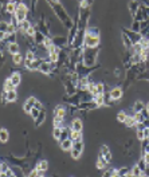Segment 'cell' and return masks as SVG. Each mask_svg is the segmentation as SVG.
Listing matches in <instances>:
<instances>
[{
  "label": "cell",
  "mask_w": 149,
  "mask_h": 177,
  "mask_svg": "<svg viewBox=\"0 0 149 177\" xmlns=\"http://www.w3.org/2000/svg\"><path fill=\"white\" fill-rule=\"evenodd\" d=\"M16 7H17V3L16 1H8L6 6H4V8H6V11H7L10 15H14L15 11H16Z\"/></svg>",
  "instance_id": "18"
},
{
  "label": "cell",
  "mask_w": 149,
  "mask_h": 177,
  "mask_svg": "<svg viewBox=\"0 0 149 177\" xmlns=\"http://www.w3.org/2000/svg\"><path fill=\"white\" fill-rule=\"evenodd\" d=\"M136 137H137V140H139L140 142H141L142 140H145V135H144V132H142V129H137V132H136Z\"/></svg>",
  "instance_id": "36"
},
{
  "label": "cell",
  "mask_w": 149,
  "mask_h": 177,
  "mask_svg": "<svg viewBox=\"0 0 149 177\" xmlns=\"http://www.w3.org/2000/svg\"><path fill=\"white\" fill-rule=\"evenodd\" d=\"M118 174L120 176H130V168H128V167L118 168Z\"/></svg>",
  "instance_id": "33"
},
{
  "label": "cell",
  "mask_w": 149,
  "mask_h": 177,
  "mask_svg": "<svg viewBox=\"0 0 149 177\" xmlns=\"http://www.w3.org/2000/svg\"><path fill=\"white\" fill-rule=\"evenodd\" d=\"M20 51V44L17 42H14V43H8L7 46V52L10 54V55H14V54H16V52Z\"/></svg>",
  "instance_id": "14"
},
{
  "label": "cell",
  "mask_w": 149,
  "mask_h": 177,
  "mask_svg": "<svg viewBox=\"0 0 149 177\" xmlns=\"http://www.w3.org/2000/svg\"><path fill=\"white\" fill-rule=\"evenodd\" d=\"M87 91L91 94V95H97V82L93 79H90L89 85H87Z\"/></svg>",
  "instance_id": "22"
},
{
  "label": "cell",
  "mask_w": 149,
  "mask_h": 177,
  "mask_svg": "<svg viewBox=\"0 0 149 177\" xmlns=\"http://www.w3.org/2000/svg\"><path fill=\"white\" fill-rule=\"evenodd\" d=\"M130 176H134V177H140L142 176V170L140 169V167L136 164V165H133L132 168H130Z\"/></svg>",
  "instance_id": "27"
},
{
  "label": "cell",
  "mask_w": 149,
  "mask_h": 177,
  "mask_svg": "<svg viewBox=\"0 0 149 177\" xmlns=\"http://www.w3.org/2000/svg\"><path fill=\"white\" fill-rule=\"evenodd\" d=\"M126 117H128V113H126L125 110H121V111H118V113H117V121L121 122V124H124V122H125Z\"/></svg>",
  "instance_id": "32"
},
{
  "label": "cell",
  "mask_w": 149,
  "mask_h": 177,
  "mask_svg": "<svg viewBox=\"0 0 149 177\" xmlns=\"http://www.w3.org/2000/svg\"><path fill=\"white\" fill-rule=\"evenodd\" d=\"M130 28H132L133 31H136V32H140V22L133 20V23H132V26H130Z\"/></svg>",
  "instance_id": "40"
},
{
  "label": "cell",
  "mask_w": 149,
  "mask_h": 177,
  "mask_svg": "<svg viewBox=\"0 0 149 177\" xmlns=\"http://www.w3.org/2000/svg\"><path fill=\"white\" fill-rule=\"evenodd\" d=\"M61 133H62V128H59V126H54L51 130V134H52V138L58 141L59 137H61Z\"/></svg>",
  "instance_id": "28"
},
{
  "label": "cell",
  "mask_w": 149,
  "mask_h": 177,
  "mask_svg": "<svg viewBox=\"0 0 149 177\" xmlns=\"http://www.w3.org/2000/svg\"><path fill=\"white\" fill-rule=\"evenodd\" d=\"M45 38H46V35L43 34V32H40V31H38V30H36V34L34 35L35 43H36V44H43V40H45Z\"/></svg>",
  "instance_id": "24"
},
{
  "label": "cell",
  "mask_w": 149,
  "mask_h": 177,
  "mask_svg": "<svg viewBox=\"0 0 149 177\" xmlns=\"http://www.w3.org/2000/svg\"><path fill=\"white\" fill-rule=\"evenodd\" d=\"M3 89L6 91H11V90H14V89H16V87H15V85L12 83V81L10 79V76H8L7 79L4 81V83H3Z\"/></svg>",
  "instance_id": "25"
},
{
  "label": "cell",
  "mask_w": 149,
  "mask_h": 177,
  "mask_svg": "<svg viewBox=\"0 0 149 177\" xmlns=\"http://www.w3.org/2000/svg\"><path fill=\"white\" fill-rule=\"evenodd\" d=\"M6 36H7V32H6V31H0V40H4Z\"/></svg>",
  "instance_id": "44"
},
{
  "label": "cell",
  "mask_w": 149,
  "mask_h": 177,
  "mask_svg": "<svg viewBox=\"0 0 149 177\" xmlns=\"http://www.w3.org/2000/svg\"><path fill=\"white\" fill-rule=\"evenodd\" d=\"M59 145H61V149H62L63 152H70L71 148H73V145H74V141L69 137V138L63 140L62 142H59Z\"/></svg>",
  "instance_id": "13"
},
{
  "label": "cell",
  "mask_w": 149,
  "mask_h": 177,
  "mask_svg": "<svg viewBox=\"0 0 149 177\" xmlns=\"http://www.w3.org/2000/svg\"><path fill=\"white\" fill-rule=\"evenodd\" d=\"M45 121H46V109H43V110H40L38 117L34 119V126L35 128H40L45 124Z\"/></svg>",
  "instance_id": "12"
},
{
  "label": "cell",
  "mask_w": 149,
  "mask_h": 177,
  "mask_svg": "<svg viewBox=\"0 0 149 177\" xmlns=\"http://www.w3.org/2000/svg\"><path fill=\"white\" fill-rule=\"evenodd\" d=\"M31 109H32V106H30V105H27V103L24 102V105H23V111H24L26 114H30Z\"/></svg>",
  "instance_id": "41"
},
{
  "label": "cell",
  "mask_w": 149,
  "mask_h": 177,
  "mask_svg": "<svg viewBox=\"0 0 149 177\" xmlns=\"http://www.w3.org/2000/svg\"><path fill=\"white\" fill-rule=\"evenodd\" d=\"M142 158L146 161V164H149V152H142Z\"/></svg>",
  "instance_id": "42"
},
{
  "label": "cell",
  "mask_w": 149,
  "mask_h": 177,
  "mask_svg": "<svg viewBox=\"0 0 149 177\" xmlns=\"http://www.w3.org/2000/svg\"><path fill=\"white\" fill-rule=\"evenodd\" d=\"M93 101L97 103L98 108H102V106H106V103H105V97L104 94H97V95H94Z\"/></svg>",
  "instance_id": "21"
},
{
  "label": "cell",
  "mask_w": 149,
  "mask_h": 177,
  "mask_svg": "<svg viewBox=\"0 0 149 177\" xmlns=\"http://www.w3.org/2000/svg\"><path fill=\"white\" fill-rule=\"evenodd\" d=\"M100 154L104 157V158L108 161L109 164L113 162V154H111V150H110V148H109L108 145H102V146H101Z\"/></svg>",
  "instance_id": "7"
},
{
  "label": "cell",
  "mask_w": 149,
  "mask_h": 177,
  "mask_svg": "<svg viewBox=\"0 0 149 177\" xmlns=\"http://www.w3.org/2000/svg\"><path fill=\"white\" fill-rule=\"evenodd\" d=\"M109 93H110V97H111V101H113V102L121 101L122 97H124V89H122V87H118V86L110 89Z\"/></svg>",
  "instance_id": "4"
},
{
  "label": "cell",
  "mask_w": 149,
  "mask_h": 177,
  "mask_svg": "<svg viewBox=\"0 0 149 177\" xmlns=\"http://www.w3.org/2000/svg\"><path fill=\"white\" fill-rule=\"evenodd\" d=\"M148 140H149V135H148Z\"/></svg>",
  "instance_id": "46"
},
{
  "label": "cell",
  "mask_w": 149,
  "mask_h": 177,
  "mask_svg": "<svg viewBox=\"0 0 149 177\" xmlns=\"http://www.w3.org/2000/svg\"><path fill=\"white\" fill-rule=\"evenodd\" d=\"M128 7H129V14L132 15V17L134 16V14L137 12V10L140 8V3L137 1V0H130L128 4Z\"/></svg>",
  "instance_id": "15"
},
{
  "label": "cell",
  "mask_w": 149,
  "mask_h": 177,
  "mask_svg": "<svg viewBox=\"0 0 149 177\" xmlns=\"http://www.w3.org/2000/svg\"><path fill=\"white\" fill-rule=\"evenodd\" d=\"M16 99H17L16 89H14V90H11V91H7V102L8 103H14V102H16Z\"/></svg>",
  "instance_id": "20"
},
{
  "label": "cell",
  "mask_w": 149,
  "mask_h": 177,
  "mask_svg": "<svg viewBox=\"0 0 149 177\" xmlns=\"http://www.w3.org/2000/svg\"><path fill=\"white\" fill-rule=\"evenodd\" d=\"M30 14V7H28L26 3H23V1H20V3H17V7H16V11H15V19H16L17 22H22L24 20V19H27V15Z\"/></svg>",
  "instance_id": "2"
},
{
  "label": "cell",
  "mask_w": 149,
  "mask_h": 177,
  "mask_svg": "<svg viewBox=\"0 0 149 177\" xmlns=\"http://www.w3.org/2000/svg\"><path fill=\"white\" fill-rule=\"evenodd\" d=\"M136 124H137V122L134 121L133 115H128V117H126V119H125V122H124V125L126 126V128H134Z\"/></svg>",
  "instance_id": "30"
},
{
  "label": "cell",
  "mask_w": 149,
  "mask_h": 177,
  "mask_svg": "<svg viewBox=\"0 0 149 177\" xmlns=\"http://www.w3.org/2000/svg\"><path fill=\"white\" fill-rule=\"evenodd\" d=\"M4 42L7 43H14V42H17V32H12V34H7Z\"/></svg>",
  "instance_id": "31"
},
{
  "label": "cell",
  "mask_w": 149,
  "mask_h": 177,
  "mask_svg": "<svg viewBox=\"0 0 149 177\" xmlns=\"http://www.w3.org/2000/svg\"><path fill=\"white\" fill-rule=\"evenodd\" d=\"M70 129L82 132L83 130V121L81 119V118H73V119L70 121Z\"/></svg>",
  "instance_id": "11"
},
{
  "label": "cell",
  "mask_w": 149,
  "mask_h": 177,
  "mask_svg": "<svg viewBox=\"0 0 149 177\" xmlns=\"http://www.w3.org/2000/svg\"><path fill=\"white\" fill-rule=\"evenodd\" d=\"M52 117H59V118H65L66 119L67 117V105H56L54 110H52Z\"/></svg>",
  "instance_id": "5"
},
{
  "label": "cell",
  "mask_w": 149,
  "mask_h": 177,
  "mask_svg": "<svg viewBox=\"0 0 149 177\" xmlns=\"http://www.w3.org/2000/svg\"><path fill=\"white\" fill-rule=\"evenodd\" d=\"M39 113H40V110H39V109H36V108L34 106V108L31 109V111H30V115H31L32 119H35V118L39 115Z\"/></svg>",
  "instance_id": "38"
},
{
  "label": "cell",
  "mask_w": 149,
  "mask_h": 177,
  "mask_svg": "<svg viewBox=\"0 0 149 177\" xmlns=\"http://www.w3.org/2000/svg\"><path fill=\"white\" fill-rule=\"evenodd\" d=\"M136 164L139 165V167H140V169H141L142 172H145V170H146V168H148V164H146V161L144 160L142 157H140V158H139V161H137V162H136Z\"/></svg>",
  "instance_id": "34"
},
{
  "label": "cell",
  "mask_w": 149,
  "mask_h": 177,
  "mask_svg": "<svg viewBox=\"0 0 149 177\" xmlns=\"http://www.w3.org/2000/svg\"><path fill=\"white\" fill-rule=\"evenodd\" d=\"M35 167L38 168L39 170H43V172H47L49 170V161L47 160H40Z\"/></svg>",
  "instance_id": "26"
},
{
  "label": "cell",
  "mask_w": 149,
  "mask_h": 177,
  "mask_svg": "<svg viewBox=\"0 0 149 177\" xmlns=\"http://www.w3.org/2000/svg\"><path fill=\"white\" fill-rule=\"evenodd\" d=\"M65 118H59V117H52V126H59V128H63L65 126Z\"/></svg>",
  "instance_id": "29"
},
{
  "label": "cell",
  "mask_w": 149,
  "mask_h": 177,
  "mask_svg": "<svg viewBox=\"0 0 149 177\" xmlns=\"http://www.w3.org/2000/svg\"><path fill=\"white\" fill-rule=\"evenodd\" d=\"M132 109H133V111H142L145 109V103H144L141 99H137V101L132 105Z\"/></svg>",
  "instance_id": "23"
},
{
  "label": "cell",
  "mask_w": 149,
  "mask_h": 177,
  "mask_svg": "<svg viewBox=\"0 0 149 177\" xmlns=\"http://www.w3.org/2000/svg\"><path fill=\"white\" fill-rule=\"evenodd\" d=\"M122 44H124L125 50H130L133 46V42L130 40V38H129L126 34H124V32H122Z\"/></svg>",
  "instance_id": "19"
},
{
  "label": "cell",
  "mask_w": 149,
  "mask_h": 177,
  "mask_svg": "<svg viewBox=\"0 0 149 177\" xmlns=\"http://www.w3.org/2000/svg\"><path fill=\"white\" fill-rule=\"evenodd\" d=\"M108 167H109V162L98 153V158H97V161H95V168H97V170H105V169H108Z\"/></svg>",
  "instance_id": "9"
},
{
  "label": "cell",
  "mask_w": 149,
  "mask_h": 177,
  "mask_svg": "<svg viewBox=\"0 0 149 177\" xmlns=\"http://www.w3.org/2000/svg\"><path fill=\"white\" fill-rule=\"evenodd\" d=\"M145 110L149 113V102H146V103H145Z\"/></svg>",
  "instance_id": "45"
},
{
  "label": "cell",
  "mask_w": 149,
  "mask_h": 177,
  "mask_svg": "<svg viewBox=\"0 0 149 177\" xmlns=\"http://www.w3.org/2000/svg\"><path fill=\"white\" fill-rule=\"evenodd\" d=\"M70 138L73 140L74 142L75 141H82L83 140V135H82V132H79V130H74V129H70Z\"/></svg>",
  "instance_id": "16"
},
{
  "label": "cell",
  "mask_w": 149,
  "mask_h": 177,
  "mask_svg": "<svg viewBox=\"0 0 149 177\" xmlns=\"http://www.w3.org/2000/svg\"><path fill=\"white\" fill-rule=\"evenodd\" d=\"M35 108L39 109V110H43V109H45V108H43V103H42L40 101H36V102H35Z\"/></svg>",
  "instance_id": "43"
},
{
  "label": "cell",
  "mask_w": 149,
  "mask_h": 177,
  "mask_svg": "<svg viewBox=\"0 0 149 177\" xmlns=\"http://www.w3.org/2000/svg\"><path fill=\"white\" fill-rule=\"evenodd\" d=\"M35 34H36V27H34V26H31V27L27 30V32H26V35L30 36V38H34Z\"/></svg>",
  "instance_id": "37"
},
{
  "label": "cell",
  "mask_w": 149,
  "mask_h": 177,
  "mask_svg": "<svg viewBox=\"0 0 149 177\" xmlns=\"http://www.w3.org/2000/svg\"><path fill=\"white\" fill-rule=\"evenodd\" d=\"M10 79L12 81V83L15 85V87H19V86H22V82H23V76H22V74H20V71H12L11 73V75H10Z\"/></svg>",
  "instance_id": "8"
},
{
  "label": "cell",
  "mask_w": 149,
  "mask_h": 177,
  "mask_svg": "<svg viewBox=\"0 0 149 177\" xmlns=\"http://www.w3.org/2000/svg\"><path fill=\"white\" fill-rule=\"evenodd\" d=\"M12 58V63H14V66H22L23 67V62H24V55L22 54V51L16 52L14 55H11Z\"/></svg>",
  "instance_id": "10"
},
{
  "label": "cell",
  "mask_w": 149,
  "mask_h": 177,
  "mask_svg": "<svg viewBox=\"0 0 149 177\" xmlns=\"http://www.w3.org/2000/svg\"><path fill=\"white\" fill-rule=\"evenodd\" d=\"M100 44H101L100 35L93 34V32L86 30V32H85V40H83V49H86V47H100Z\"/></svg>",
  "instance_id": "1"
},
{
  "label": "cell",
  "mask_w": 149,
  "mask_h": 177,
  "mask_svg": "<svg viewBox=\"0 0 149 177\" xmlns=\"http://www.w3.org/2000/svg\"><path fill=\"white\" fill-rule=\"evenodd\" d=\"M10 141V132L6 128H0V142L7 144Z\"/></svg>",
  "instance_id": "17"
},
{
  "label": "cell",
  "mask_w": 149,
  "mask_h": 177,
  "mask_svg": "<svg viewBox=\"0 0 149 177\" xmlns=\"http://www.w3.org/2000/svg\"><path fill=\"white\" fill-rule=\"evenodd\" d=\"M122 32H124V34H126L129 36V38H130V40H132L133 43H139L140 40H141V34H140V32H136V31H133L132 28H130V30H128V28H122Z\"/></svg>",
  "instance_id": "6"
},
{
  "label": "cell",
  "mask_w": 149,
  "mask_h": 177,
  "mask_svg": "<svg viewBox=\"0 0 149 177\" xmlns=\"http://www.w3.org/2000/svg\"><path fill=\"white\" fill-rule=\"evenodd\" d=\"M36 101H38V99H36L35 97H32V95H31V97H28L27 99H26V103L30 105V106H32V108H34V106H35V102H36Z\"/></svg>",
  "instance_id": "39"
},
{
  "label": "cell",
  "mask_w": 149,
  "mask_h": 177,
  "mask_svg": "<svg viewBox=\"0 0 149 177\" xmlns=\"http://www.w3.org/2000/svg\"><path fill=\"white\" fill-rule=\"evenodd\" d=\"M8 24H10V22H8V20H6V19H0V31H6V32H7Z\"/></svg>",
  "instance_id": "35"
},
{
  "label": "cell",
  "mask_w": 149,
  "mask_h": 177,
  "mask_svg": "<svg viewBox=\"0 0 149 177\" xmlns=\"http://www.w3.org/2000/svg\"><path fill=\"white\" fill-rule=\"evenodd\" d=\"M83 152H85V142H83V140L82 141H75L71 150H70V156H71L73 160H79Z\"/></svg>",
  "instance_id": "3"
}]
</instances>
